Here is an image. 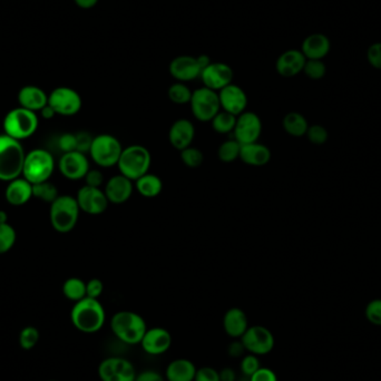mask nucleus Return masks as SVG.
Masks as SVG:
<instances>
[{"instance_id": "38", "label": "nucleus", "mask_w": 381, "mask_h": 381, "mask_svg": "<svg viewBox=\"0 0 381 381\" xmlns=\"http://www.w3.org/2000/svg\"><path fill=\"white\" fill-rule=\"evenodd\" d=\"M304 75L309 80H320L325 77L327 74V66L323 60H306L304 68Z\"/></svg>"}, {"instance_id": "6", "label": "nucleus", "mask_w": 381, "mask_h": 381, "mask_svg": "<svg viewBox=\"0 0 381 381\" xmlns=\"http://www.w3.org/2000/svg\"><path fill=\"white\" fill-rule=\"evenodd\" d=\"M39 119L36 112L17 107L6 114L4 119V133L17 141L29 139L36 133Z\"/></svg>"}, {"instance_id": "43", "label": "nucleus", "mask_w": 381, "mask_h": 381, "mask_svg": "<svg viewBox=\"0 0 381 381\" xmlns=\"http://www.w3.org/2000/svg\"><path fill=\"white\" fill-rule=\"evenodd\" d=\"M57 145L60 147V150L62 151L63 154H65V153L74 152V151H76V146H77V143H76V134H73V133H64V134L60 135V139H58Z\"/></svg>"}, {"instance_id": "46", "label": "nucleus", "mask_w": 381, "mask_h": 381, "mask_svg": "<svg viewBox=\"0 0 381 381\" xmlns=\"http://www.w3.org/2000/svg\"><path fill=\"white\" fill-rule=\"evenodd\" d=\"M104 284L100 279H90L86 282V296L92 299H98L103 294Z\"/></svg>"}, {"instance_id": "36", "label": "nucleus", "mask_w": 381, "mask_h": 381, "mask_svg": "<svg viewBox=\"0 0 381 381\" xmlns=\"http://www.w3.org/2000/svg\"><path fill=\"white\" fill-rule=\"evenodd\" d=\"M17 233L9 223L0 225V255L9 252L15 245Z\"/></svg>"}, {"instance_id": "2", "label": "nucleus", "mask_w": 381, "mask_h": 381, "mask_svg": "<svg viewBox=\"0 0 381 381\" xmlns=\"http://www.w3.org/2000/svg\"><path fill=\"white\" fill-rule=\"evenodd\" d=\"M26 154L21 141L0 134V181L11 182L23 176Z\"/></svg>"}, {"instance_id": "25", "label": "nucleus", "mask_w": 381, "mask_h": 381, "mask_svg": "<svg viewBox=\"0 0 381 381\" xmlns=\"http://www.w3.org/2000/svg\"><path fill=\"white\" fill-rule=\"evenodd\" d=\"M18 103L23 109L41 112L48 104V95L38 86L26 85L18 92Z\"/></svg>"}, {"instance_id": "16", "label": "nucleus", "mask_w": 381, "mask_h": 381, "mask_svg": "<svg viewBox=\"0 0 381 381\" xmlns=\"http://www.w3.org/2000/svg\"><path fill=\"white\" fill-rule=\"evenodd\" d=\"M58 170L68 180H84L90 170L87 155L78 151L65 153L58 161Z\"/></svg>"}, {"instance_id": "23", "label": "nucleus", "mask_w": 381, "mask_h": 381, "mask_svg": "<svg viewBox=\"0 0 381 381\" xmlns=\"http://www.w3.org/2000/svg\"><path fill=\"white\" fill-rule=\"evenodd\" d=\"M300 50L306 60H323L331 50V41L325 34L314 33L304 38Z\"/></svg>"}, {"instance_id": "27", "label": "nucleus", "mask_w": 381, "mask_h": 381, "mask_svg": "<svg viewBox=\"0 0 381 381\" xmlns=\"http://www.w3.org/2000/svg\"><path fill=\"white\" fill-rule=\"evenodd\" d=\"M249 328L247 313L240 308H231L227 310L223 317V329L229 337L237 338L242 337Z\"/></svg>"}, {"instance_id": "3", "label": "nucleus", "mask_w": 381, "mask_h": 381, "mask_svg": "<svg viewBox=\"0 0 381 381\" xmlns=\"http://www.w3.org/2000/svg\"><path fill=\"white\" fill-rule=\"evenodd\" d=\"M111 329L122 343L133 345L141 343L147 325L144 318L136 312L123 310L116 312L112 317Z\"/></svg>"}, {"instance_id": "41", "label": "nucleus", "mask_w": 381, "mask_h": 381, "mask_svg": "<svg viewBox=\"0 0 381 381\" xmlns=\"http://www.w3.org/2000/svg\"><path fill=\"white\" fill-rule=\"evenodd\" d=\"M365 314L370 323L381 327V299L371 300L366 306Z\"/></svg>"}, {"instance_id": "29", "label": "nucleus", "mask_w": 381, "mask_h": 381, "mask_svg": "<svg viewBox=\"0 0 381 381\" xmlns=\"http://www.w3.org/2000/svg\"><path fill=\"white\" fill-rule=\"evenodd\" d=\"M134 184L135 190L143 198H154L162 193L163 181L156 174L146 173L145 176H141L139 180L135 181Z\"/></svg>"}, {"instance_id": "18", "label": "nucleus", "mask_w": 381, "mask_h": 381, "mask_svg": "<svg viewBox=\"0 0 381 381\" xmlns=\"http://www.w3.org/2000/svg\"><path fill=\"white\" fill-rule=\"evenodd\" d=\"M219 94L220 105H221L222 111L227 112V113L233 114V115L239 116L245 113L247 109V93L242 87H240L237 84H230L227 87L218 92Z\"/></svg>"}, {"instance_id": "48", "label": "nucleus", "mask_w": 381, "mask_h": 381, "mask_svg": "<svg viewBox=\"0 0 381 381\" xmlns=\"http://www.w3.org/2000/svg\"><path fill=\"white\" fill-rule=\"evenodd\" d=\"M85 186H92V188H100L104 184V176L102 171L97 170V168H90L86 174Z\"/></svg>"}, {"instance_id": "15", "label": "nucleus", "mask_w": 381, "mask_h": 381, "mask_svg": "<svg viewBox=\"0 0 381 381\" xmlns=\"http://www.w3.org/2000/svg\"><path fill=\"white\" fill-rule=\"evenodd\" d=\"M233 77L235 72L230 65L222 62H211L202 70L200 80L205 87L220 92L233 82Z\"/></svg>"}, {"instance_id": "20", "label": "nucleus", "mask_w": 381, "mask_h": 381, "mask_svg": "<svg viewBox=\"0 0 381 381\" xmlns=\"http://www.w3.org/2000/svg\"><path fill=\"white\" fill-rule=\"evenodd\" d=\"M143 350L149 355H163L172 345V336L170 331L162 327H154L147 329L141 341Z\"/></svg>"}, {"instance_id": "28", "label": "nucleus", "mask_w": 381, "mask_h": 381, "mask_svg": "<svg viewBox=\"0 0 381 381\" xmlns=\"http://www.w3.org/2000/svg\"><path fill=\"white\" fill-rule=\"evenodd\" d=\"M196 370L195 365L188 359H176L168 363L165 378L168 381H194Z\"/></svg>"}, {"instance_id": "30", "label": "nucleus", "mask_w": 381, "mask_h": 381, "mask_svg": "<svg viewBox=\"0 0 381 381\" xmlns=\"http://www.w3.org/2000/svg\"><path fill=\"white\" fill-rule=\"evenodd\" d=\"M282 127L286 134L294 137L306 136L309 129V123L302 114L298 112H290L282 119Z\"/></svg>"}, {"instance_id": "32", "label": "nucleus", "mask_w": 381, "mask_h": 381, "mask_svg": "<svg viewBox=\"0 0 381 381\" xmlns=\"http://www.w3.org/2000/svg\"><path fill=\"white\" fill-rule=\"evenodd\" d=\"M237 116L221 109L211 121L212 129L222 135L233 133L237 124Z\"/></svg>"}, {"instance_id": "42", "label": "nucleus", "mask_w": 381, "mask_h": 381, "mask_svg": "<svg viewBox=\"0 0 381 381\" xmlns=\"http://www.w3.org/2000/svg\"><path fill=\"white\" fill-rule=\"evenodd\" d=\"M240 368L242 371V374L245 376L251 377L254 374L255 371L259 370L261 368L260 360H259L258 355H243L242 360H241V365Z\"/></svg>"}, {"instance_id": "51", "label": "nucleus", "mask_w": 381, "mask_h": 381, "mask_svg": "<svg viewBox=\"0 0 381 381\" xmlns=\"http://www.w3.org/2000/svg\"><path fill=\"white\" fill-rule=\"evenodd\" d=\"M245 348L243 345L242 341H233L231 345H229V349H227V353L233 358H239V357H242L245 353Z\"/></svg>"}, {"instance_id": "24", "label": "nucleus", "mask_w": 381, "mask_h": 381, "mask_svg": "<svg viewBox=\"0 0 381 381\" xmlns=\"http://www.w3.org/2000/svg\"><path fill=\"white\" fill-rule=\"evenodd\" d=\"M272 157L270 149L262 143L255 142L242 145L240 160L253 168H261L268 164Z\"/></svg>"}, {"instance_id": "1", "label": "nucleus", "mask_w": 381, "mask_h": 381, "mask_svg": "<svg viewBox=\"0 0 381 381\" xmlns=\"http://www.w3.org/2000/svg\"><path fill=\"white\" fill-rule=\"evenodd\" d=\"M70 320L80 333H95L105 325V309L100 300L86 296L75 302L70 311Z\"/></svg>"}, {"instance_id": "9", "label": "nucleus", "mask_w": 381, "mask_h": 381, "mask_svg": "<svg viewBox=\"0 0 381 381\" xmlns=\"http://www.w3.org/2000/svg\"><path fill=\"white\" fill-rule=\"evenodd\" d=\"M190 106L194 119L202 123H211L214 116L221 111L219 94L205 86L193 90Z\"/></svg>"}, {"instance_id": "34", "label": "nucleus", "mask_w": 381, "mask_h": 381, "mask_svg": "<svg viewBox=\"0 0 381 381\" xmlns=\"http://www.w3.org/2000/svg\"><path fill=\"white\" fill-rule=\"evenodd\" d=\"M193 90H190L186 82H176L168 87V100L176 105L190 104Z\"/></svg>"}, {"instance_id": "49", "label": "nucleus", "mask_w": 381, "mask_h": 381, "mask_svg": "<svg viewBox=\"0 0 381 381\" xmlns=\"http://www.w3.org/2000/svg\"><path fill=\"white\" fill-rule=\"evenodd\" d=\"M250 381H278V377L271 369L261 367L250 377Z\"/></svg>"}, {"instance_id": "45", "label": "nucleus", "mask_w": 381, "mask_h": 381, "mask_svg": "<svg viewBox=\"0 0 381 381\" xmlns=\"http://www.w3.org/2000/svg\"><path fill=\"white\" fill-rule=\"evenodd\" d=\"M93 135L90 134L88 132H78V133H76V143H77L76 151L84 153V154H88L92 143H93Z\"/></svg>"}, {"instance_id": "12", "label": "nucleus", "mask_w": 381, "mask_h": 381, "mask_svg": "<svg viewBox=\"0 0 381 381\" xmlns=\"http://www.w3.org/2000/svg\"><path fill=\"white\" fill-rule=\"evenodd\" d=\"M245 350L255 355H268L274 348V336L268 328L252 326L247 328L245 335L240 338Z\"/></svg>"}, {"instance_id": "17", "label": "nucleus", "mask_w": 381, "mask_h": 381, "mask_svg": "<svg viewBox=\"0 0 381 381\" xmlns=\"http://www.w3.org/2000/svg\"><path fill=\"white\" fill-rule=\"evenodd\" d=\"M168 72L176 82H188L200 78L202 68L198 56L181 55L171 60Z\"/></svg>"}, {"instance_id": "47", "label": "nucleus", "mask_w": 381, "mask_h": 381, "mask_svg": "<svg viewBox=\"0 0 381 381\" xmlns=\"http://www.w3.org/2000/svg\"><path fill=\"white\" fill-rule=\"evenodd\" d=\"M194 381H221L219 371L212 367H202L196 370Z\"/></svg>"}, {"instance_id": "55", "label": "nucleus", "mask_w": 381, "mask_h": 381, "mask_svg": "<svg viewBox=\"0 0 381 381\" xmlns=\"http://www.w3.org/2000/svg\"><path fill=\"white\" fill-rule=\"evenodd\" d=\"M8 223V213L4 210H0V225Z\"/></svg>"}, {"instance_id": "35", "label": "nucleus", "mask_w": 381, "mask_h": 381, "mask_svg": "<svg viewBox=\"0 0 381 381\" xmlns=\"http://www.w3.org/2000/svg\"><path fill=\"white\" fill-rule=\"evenodd\" d=\"M242 145L237 142V139H227L222 143L218 149V157L223 163H232L240 160V153H241Z\"/></svg>"}, {"instance_id": "22", "label": "nucleus", "mask_w": 381, "mask_h": 381, "mask_svg": "<svg viewBox=\"0 0 381 381\" xmlns=\"http://www.w3.org/2000/svg\"><path fill=\"white\" fill-rule=\"evenodd\" d=\"M195 139V127L188 119H178L168 129V142L176 150L183 151L190 146Z\"/></svg>"}, {"instance_id": "21", "label": "nucleus", "mask_w": 381, "mask_h": 381, "mask_svg": "<svg viewBox=\"0 0 381 381\" xmlns=\"http://www.w3.org/2000/svg\"><path fill=\"white\" fill-rule=\"evenodd\" d=\"M306 58L300 49H288L278 57L276 70L284 78H291L304 72Z\"/></svg>"}, {"instance_id": "50", "label": "nucleus", "mask_w": 381, "mask_h": 381, "mask_svg": "<svg viewBox=\"0 0 381 381\" xmlns=\"http://www.w3.org/2000/svg\"><path fill=\"white\" fill-rule=\"evenodd\" d=\"M135 381H165L160 372L154 370H145L139 372Z\"/></svg>"}, {"instance_id": "13", "label": "nucleus", "mask_w": 381, "mask_h": 381, "mask_svg": "<svg viewBox=\"0 0 381 381\" xmlns=\"http://www.w3.org/2000/svg\"><path fill=\"white\" fill-rule=\"evenodd\" d=\"M263 124L260 116L254 112L245 111L237 117L233 135L241 145L259 142L262 134Z\"/></svg>"}, {"instance_id": "31", "label": "nucleus", "mask_w": 381, "mask_h": 381, "mask_svg": "<svg viewBox=\"0 0 381 381\" xmlns=\"http://www.w3.org/2000/svg\"><path fill=\"white\" fill-rule=\"evenodd\" d=\"M63 294L70 301L77 302L86 298V282L80 278H70L63 284Z\"/></svg>"}, {"instance_id": "4", "label": "nucleus", "mask_w": 381, "mask_h": 381, "mask_svg": "<svg viewBox=\"0 0 381 381\" xmlns=\"http://www.w3.org/2000/svg\"><path fill=\"white\" fill-rule=\"evenodd\" d=\"M151 165L152 154L149 149L143 145L133 144L124 147L117 168L121 174L135 182L150 172Z\"/></svg>"}, {"instance_id": "14", "label": "nucleus", "mask_w": 381, "mask_h": 381, "mask_svg": "<svg viewBox=\"0 0 381 381\" xmlns=\"http://www.w3.org/2000/svg\"><path fill=\"white\" fill-rule=\"evenodd\" d=\"M80 211L90 215H100L109 208V202L105 192L100 188L84 186L78 190L75 196Z\"/></svg>"}, {"instance_id": "44", "label": "nucleus", "mask_w": 381, "mask_h": 381, "mask_svg": "<svg viewBox=\"0 0 381 381\" xmlns=\"http://www.w3.org/2000/svg\"><path fill=\"white\" fill-rule=\"evenodd\" d=\"M367 60L371 68L381 70V43H374L367 50Z\"/></svg>"}, {"instance_id": "19", "label": "nucleus", "mask_w": 381, "mask_h": 381, "mask_svg": "<svg viewBox=\"0 0 381 381\" xmlns=\"http://www.w3.org/2000/svg\"><path fill=\"white\" fill-rule=\"evenodd\" d=\"M135 190V184L133 181L129 180L123 174L112 176L105 183L104 192L109 203L119 205V204L127 203L133 195Z\"/></svg>"}, {"instance_id": "39", "label": "nucleus", "mask_w": 381, "mask_h": 381, "mask_svg": "<svg viewBox=\"0 0 381 381\" xmlns=\"http://www.w3.org/2000/svg\"><path fill=\"white\" fill-rule=\"evenodd\" d=\"M39 340V331L35 327L23 328L19 335V345L25 350H31L33 348L36 347Z\"/></svg>"}, {"instance_id": "7", "label": "nucleus", "mask_w": 381, "mask_h": 381, "mask_svg": "<svg viewBox=\"0 0 381 381\" xmlns=\"http://www.w3.org/2000/svg\"><path fill=\"white\" fill-rule=\"evenodd\" d=\"M56 163L52 153L44 149H36L27 153L23 163V178L31 184L50 180L54 174Z\"/></svg>"}, {"instance_id": "5", "label": "nucleus", "mask_w": 381, "mask_h": 381, "mask_svg": "<svg viewBox=\"0 0 381 381\" xmlns=\"http://www.w3.org/2000/svg\"><path fill=\"white\" fill-rule=\"evenodd\" d=\"M80 209L76 198L60 195L50 204L49 220L55 231L68 233L77 225Z\"/></svg>"}, {"instance_id": "40", "label": "nucleus", "mask_w": 381, "mask_h": 381, "mask_svg": "<svg viewBox=\"0 0 381 381\" xmlns=\"http://www.w3.org/2000/svg\"><path fill=\"white\" fill-rule=\"evenodd\" d=\"M306 136L312 144L323 145L329 139V132L320 124H314V125H309Z\"/></svg>"}, {"instance_id": "10", "label": "nucleus", "mask_w": 381, "mask_h": 381, "mask_svg": "<svg viewBox=\"0 0 381 381\" xmlns=\"http://www.w3.org/2000/svg\"><path fill=\"white\" fill-rule=\"evenodd\" d=\"M48 105L54 109L56 115L74 116L82 109V96L74 88L60 86L49 94Z\"/></svg>"}, {"instance_id": "54", "label": "nucleus", "mask_w": 381, "mask_h": 381, "mask_svg": "<svg viewBox=\"0 0 381 381\" xmlns=\"http://www.w3.org/2000/svg\"><path fill=\"white\" fill-rule=\"evenodd\" d=\"M41 115L44 117L45 119H52L53 117H54L55 115H56V113H55L54 109L50 107V106L47 104L46 106H45L44 109H41Z\"/></svg>"}, {"instance_id": "37", "label": "nucleus", "mask_w": 381, "mask_h": 381, "mask_svg": "<svg viewBox=\"0 0 381 381\" xmlns=\"http://www.w3.org/2000/svg\"><path fill=\"white\" fill-rule=\"evenodd\" d=\"M181 160L186 165V168H198L203 164L204 155L201 150L198 147H186L183 151H181Z\"/></svg>"}, {"instance_id": "11", "label": "nucleus", "mask_w": 381, "mask_h": 381, "mask_svg": "<svg viewBox=\"0 0 381 381\" xmlns=\"http://www.w3.org/2000/svg\"><path fill=\"white\" fill-rule=\"evenodd\" d=\"M98 376L102 381H135L137 374L131 361L122 357H109L100 363Z\"/></svg>"}, {"instance_id": "52", "label": "nucleus", "mask_w": 381, "mask_h": 381, "mask_svg": "<svg viewBox=\"0 0 381 381\" xmlns=\"http://www.w3.org/2000/svg\"><path fill=\"white\" fill-rule=\"evenodd\" d=\"M74 3L80 9L87 11V9H92V8L95 7L98 4V0H74Z\"/></svg>"}, {"instance_id": "26", "label": "nucleus", "mask_w": 381, "mask_h": 381, "mask_svg": "<svg viewBox=\"0 0 381 381\" xmlns=\"http://www.w3.org/2000/svg\"><path fill=\"white\" fill-rule=\"evenodd\" d=\"M5 198L6 201L11 205H23L33 198V184L23 176L15 178V180L8 182L5 190Z\"/></svg>"}, {"instance_id": "53", "label": "nucleus", "mask_w": 381, "mask_h": 381, "mask_svg": "<svg viewBox=\"0 0 381 381\" xmlns=\"http://www.w3.org/2000/svg\"><path fill=\"white\" fill-rule=\"evenodd\" d=\"M220 379L221 381H235V371L231 368H225L220 371Z\"/></svg>"}, {"instance_id": "56", "label": "nucleus", "mask_w": 381, "mask_h": 381, "mask_svg": "<svg viewBox=\"0 0 381 381\" xmlns=\"http://www.w3.org/2000/svg\"><path fill=\"white\" fill-rule=\"evenodd\" d=\"M50 381H56V380H50Z\"/></svg>"}, {"instance_id": "8", "label": "nucleus", "mask_w": 381, "mask_h": 381, "mask_svg": "<svg viewBox=\"0 0 381 381\" xmlns=\"http://www.w3.org/2000/svg\"><path fill=\"white\" fill-rule=\"evenodd\" d=\"M123 150V145L117 137L112 134H100L94 136L88 154L97 166L109 168L117 166Z\"/></svg>"}, {"instance_id": "33", "label": "nucleus", "mask_w": 381, "mask_h": 381, "mask_svg": "<svg viewBox=\"0 0 381 381\" xmlns=\"http://www.w3.org/2000/svg\"><path fill=\"white\" fill-rule=\"evenodd\" d=\"M58 196V188L50 181L33 184V198H36L39 201L52 204Z\"/></svg>"}]
</instances>
